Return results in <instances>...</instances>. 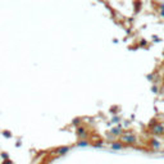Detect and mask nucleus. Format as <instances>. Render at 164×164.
<instances>
[{"label":"nucleus","mask_w":164,"mask_h":164,"mask_svg":"<svg viewBox=\"0 0 164 164\" xmlns=\"http://www.w3.org/2000/svg\"><path fill=\"white\" fill-rule=\"evenodd\" d=\"M1 164H14V163H13L10 159H8V160H3V162H1Z\"/></svg>","instance_id":"obj_3"},{"label":"nucleus","mask_w":164,"mask_h":164,"mask_svg":"<svg viewBox=\"0 0 164 164\" xmlns=\"http://www.w3.org/2000/svg\"><path fill=\"white\" fill-rule=\"evenodd\" d=\"M0 158H1L3 160H8V159H9V154H8L7 151H3V153H0Z\"/></svg>","instance_id":"obj_1"},{"label":"nucleus","mask_w":164,"mask_h":164,"mask_svg":"<svg viewBox=\"0 0 164 164\" xmlns=\"http://www.w3.org/2000/svg\"><path fill=\"white\" fill-rule=\"evenodd\" d=\"M1 133H3L4 137H7V138H10V137H12V132H10V131H8V130H4Z\"/></svg>","instance_id":"obj_2"}]
</instances>
